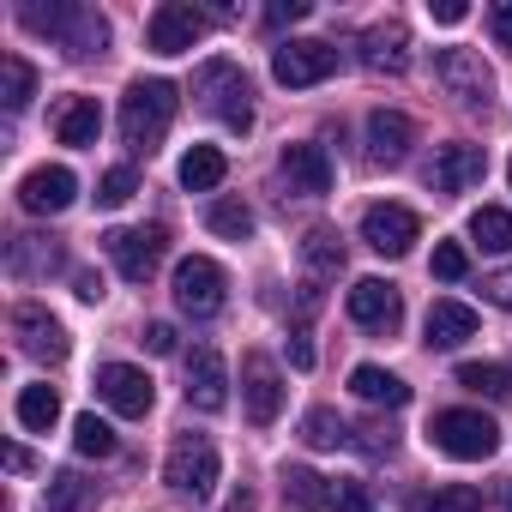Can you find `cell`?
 Here are the masks:
<instances>
[{
	"label": "cell",
	"instance_id": "1",
	"mask_svg": "<svg viewBox=\"0 0 512 512\" xmlns=\"http://www.w3.org/2000/svg\"><path fill=\"white\" fill-rule=\"evenodd\" d=\"M175 109H181V91L169 85V79H139L127 97H121V139L133 145V151H157L163 145V133H169V121H175Z\"/></svg>",
	"mask_w": 512,
	"mask_h": 512
},
{
	"label": "cell",
	"instance_id": "2",
	"mask_svg": "<svg viewBox=\"0 0 512 512\" xmlns=\"http://www.w3.org/2000/svg\"><path fill=\"white\" fill-rule=\"evenodd\" d=\"M25 31L55 37L67 55H103L109 49V19L97 7H25Z\"/></svg>",
	"mask_w": 512,
	"mask_h": 512
},
{
	"label": "cell",
	"instance_id": "3",
	"mask_svg": "<svg viewBox=\"0 0 512 512\" xmlns=\"http://www.w3.org/2000/svg\"><path fill=\"white\" fill-rule=\"evenodd\" d=\"M428 440H434V452H446V458H458V464H476V458H494L500 428H494L482 410H440V416L428 422Z\"/></svg>",
	"mask_w": 512,
	"mask_h": 512
},
{
	"label": "cell",
	"instance_id": "4",
	"mask_svg": "<svg viewBox=\"0 0 512 512\" xmlns=\"http://www.w3.org/2000/svg\"><path fill=\"white\" fill-rule=\"evenodd\" d=\"M103 253L115 260V272L127 284H151L157 266H163V253H169V229L163 223H145V229H109L103 235Z\"/></svg>",
	"mask_w": 512,
	"mask_h": 512
},
{
	"label": "cell",
	"instance_id": "5",
	"mask_svg": "<svg viewBox=\"0 0 512 512\" xmlns=\"http://www.w3.org/2000/svg\"><path fill=\"white\" fill-rule=\"evenodd\" d=\"M193 97H205V109L229 127V133H247L253 127V91H247V79H241V67H229V61H211V67H199V79H193Z\"/></svg>",
	"mask_w": 512,
	"mask_h": 512
},
{
	"label": "cell",
	"instance_id": "6",
	"mask_svg": "<svg viewBox=\"0 0 512 512\" xmlns=\"http://www.w3.org/2000/svg\"><path fill=\"white\" fill-rule=\"evenodd\" d=\"M163 482L175 494H187V500H205L217 488V446L205 434H181L169 446V458H163Z\"/></svg>",
	"mask_w": 512,
	"mask_h": 512
},
{
	"label": "cell",
	"instance_id": "7",
	"mask_svg": "<svg viewBox=\"0 0 512 512\" xmlns=\"http://www.w3.org/2000/svg\"><path fill=\"white\" fill-rule=\"evenodd\" d=\"M332 73H338V49H332V43L296 37V43H278V49H272V79H278V85H290V91L326 85Z\"/></svg>",
	"mask_w": 512,
	"mask_h": 512
},
{
	"label": "cell",
	"instance_id": "8",
	"mask_svg": "<svg viewBox=\"0 0 512 512\" xmlns=\"http://www.w3.org/2000/svg\"><path fill=\"white\" fill-rule=\"evenodd\" d=\"M223 296H229V278H223V266H217V260L193 253V260H181V266H175V308H181V314L211 320V314L223 308Z\"/></svg>",
	"mask_w": 512,
	"mask_h": 512
},
{
	"label": "cell",
	"instance_id": "9",
	"mask_svg": "<svg viewBox=\"0 0 512 512\" xmlns=\"http://www.w3.org/2000/svg\"><path fill=\"white\" fill-rule=\"evenodd\" d=\"M434 79H440L446 97H458L464 109H488V97H494V73H488V61H482L476 49H440V55H434Z\"/></svg>",
	"mask_w": 512,
	"mask_h": 512
},
{
	"label": "cell",
	"instance_id": "10",
	"mask_svg": "<svg viewBox=\"0 0 512 512\" xmlns=\"http://www.w3.org/2000/svg\"><path fill=\"white\" fill-rule=\"evenodd\" d=\"M241 404H247V422H253V428L278 422V410H284V374H278V362L260 356V350L241 356Z\"/></svg>",
	"mask_w": 512,
	"mask_h": 512
},
{
	"label": "cell",
	"instance_id": "11",
	"mask_svg": "<svg viewBox=\"0 0 512 512\" xmlns=\"http://www.w3.org/2000/svg\"><path fill=\"white\" fill-rule=\"evenodd\" d=\"M362 241L374 253H386V260H404V253L422 241V217L410 205H368L362 211Z\"/></svg>",
	"mask_w": 512,
	"mask_h": 512
},
{
	"label": "cell",
	"instance_id": "12",
	"mask_svg": "<svg viewBox=\"0 0 512 512\" xmlns=\"http://www.w3.org/2000/svg\"><path fill=\"white\" fill-rule=\"evenodd\" d=\"M97 398H103L115 416H151L157 386H151V374L133 368V362H103V368H97Z\"/></svg>",
	"mask_w": 512,
	"mask_h": 512
},
{
	"label": "cell",
	"instance_id": "13",
	"mask_svg": "<svg viewBox=\"0 0 512 512\" xmlns=\"http://www.w3.org/2000/svg\"><path fill=\"white\" fill-rule=\"evenodd\" d=\"M350 320L362 326V332H380V338H392L398 326H404V296L386 284V278H362V284H350Z\"/></svg>",
	"mask_w": 512,
	"mask_h": 512
},
{
	"label": "cell",
	"instance_id": "14",
	"mask_svg": "<svg viewBox=\"0 0 512 512\" xmlns=\"http://www.w3.org/2000/svg\"><path fill=\"white\" fill-rule=\"evenodd\" d=\"M199 37H205V13L187 7V0H163V7L151 13V25H145L151 55H187Z\"/></svg>",
	"mask_w": 512,
	"mask_h": 512
},
{
	"label": "cell",
	"instance_id": "15",
	"mask_svg": "<svg viewBox=\"0 0 512 512\" xmlns=\"http://www.w3.org/2000/svg\"><path fill=\"white\" fill-rule=\"evenodd\" d=\"M13 332H19V350L31 356V362H67V326L49 314V308H37V302H19L13 308Z\"/></svg>",
	"mask_w": 512,
	"mask_h": 512
},
{
	"label": "cell",
	"instance_id": "16",
	"mask_svg": "<svg viewBox=\"0 0 512 512\" xmlns=\"http://www.w3.org/2000/svg\"><path fill=\"white\" fill-rule=\"evenodd\" d=\"M362 67L386 73V79L410 73V31H404V19H380V25L362 31Z\"/></svg>",
	"mask_w": 512,
	"mask_h": 512
},
{
	"label": "cell",
	"instance_id": "17",
	"mask_svg": "<svg viewBox=\"0 0 512 512\" xmlns=\"http://www.w3.org/2000/svg\"><path fill=\"white\" fill-rule=\"evenodd\" d=\"M488 175V151L482 145H440L434 163H428V187L434 193H464Z\"/></svg>",
	"mask_w": 512,
	"mask_h": 512
},
{
	"label": "cell",
	"instance_id": "18",
	"mask_svg": "<svg viewBox=\"0 0 512 512\" xmlns=\"http://www.w3.org/2000/svg\"><path fill=\"white\" fill-rule=\"evenodd\" d=\"M73 193H79V181H73V169H61V163H43V169H31V175L19 181V205H25L31 217H55V211H67Z\"/></svg>",
	"mask_w": 512,
	"mask_h": 512
},
{
	"label": "cell",
	"instance_id": "19",
	"mask_svg": "<svg viewBox=\"0 0 512 512\" xmlns=\"http://www.w3.org/2000/svg\"><path fill=\"white\" fill-rule=\"evenodd\" d=\"M278 175H284V187H290V193H302V199L332 193V157H326L320 145H284Z\"/></svg>",
	"mask_w": 512,
	"mask_h": 512
},
{
	"label": "cell",
	"instance_id": "20",
	"mask_svg": "<svg viewBox=\"0 0 512 512\" xmlns=\"http://www.w3.org/2000/svg\"><path fill=\"white\" fill-rule=\"evenodd\" d=\"M187 404L205 410V416L229 404V368H223V356H217L211 344H199V350L187 356Z\"/></svg>",
	"mask_w": 512,
	"mask_h": 512
},
{
	"label": "cell",
	"instance_id": "21",
	"mask_svg": "<svg viewBox=\"0 0 512 512\" xmlns=\"http://www.w3.org/2000/svg\"><path fill=\"white\" fill-rule=\"evenodd\" d=\"M410 145H416L410 115H398V109H374L368 115V151H374V163H404Z\"/></svg>",
	"mask_w": 512,
	"mask_h": 512
},
{
	"label": "cell",
	"instance_id": "22",
	"mask_svg": "<svg viewBox=\"0 0 512 512\" xmlns=\"http://www.w3.org/2000/svg\"><path fill=\"white\" fill-rule=\"evenodd\" d=\"M97 133H103V109H97V97H67V103L55 109V139H61V145L85 151V145H97Z\"/></svg>",
	"mask_w": 512,
	"mask_h": 512
},
{
	"label": "cell",
	"instance_id": "23",
	"mask_svg": "<svg viewBox=\"0 0 512 512\" xmlns=\"http://www.w3.org/2000/svg\"><path fill=\"white\" fill-rule=\"evenodd\" d=\"M464 338H476V308L440 296V302L428 308V350H458Z\"/></svg>",
	"mask_w": 512,
	"mask_h": 512
},
{
	"label": "cell",
	"instance_id": "24",
	"mask_svg": "<svg viewBox=\"0 0 512 512\" xmlns=\"http://www.w3.org/2000/svg\"><path fill=\"white\" fill-rule=\"evenodd\" d=\"M302 272H308V284H332L338 272H344V241H338V229H308V241H302Z\"/></svg>",
	"mask_w": 512,
	"mask_h": 512
},
{
	"label": "cell",
	"instance_id": "25",
	"mask_svg": "<svg viewBox=\"0 0 512 512\" xmlns=\"http://www.w3.org/2000/svg\"><path fill=\"white\" fill-rule=\"evenodd\" d=\"M350 392H356L362 404H386V410H404V404H410V386H404L398 374H386V368H374V362H362V368H350Z\"/></svg>",
	"mask_w": 512,
	"mask_h": 512
},
{
	"label": "cell",
	"instance_id": "26",
	"mask_svg": "<svg viewBox=\"0 0 512 512\" xmlns=\"http://www.w3.org/2000/svg\"><path fill=\"white\" fill-rule=\"evenodd\" d=\"M223 175H229V157L217 145H193L181 157V187L187 193H211V187H223Z\"/></svg>",
	"mask_w": 512,
	"mask_h": 512
},
{
	"label": "cell",
	"instance_id": "27",
	"mask_svg": "<svg viewBox=\"0 0 512 512\" xmlns=\"http://www.w3.org/2000/svg\"><path fill=\"white\" fill-rule=\"evenodd\" d=\"M7 266H13L19 278L61 272V247H55V241H43V235H19V241H13V253H7Z\"/></svg>",
	"mask_w": 512,
	"mask_h": 512
},
{
	"label": "cell",
	"instance_id": "28",
	"mask_svg": "<svg viewBox=\"0 0 512 512\" xmlns=\"http://www.w3.org/2000/svg\"><path fill=\"white\" fill-rule=\"evenodd\" d=\"M284 500L302 506V512H320V506H332V488H326L320 470H308V464H284Z\"/></svg>",
	"mask_w": 512,
	"mask_h": 512
},
{
	"label": "cell",
	"instance_id": "29",
	"mask_svg": "<svg viewBox=\"0 0 512 512\" xmlns=\"http://www.w3.org/2000/svg\"><path fill=\"white\" fill-rule=\"evenodd\" d=\"M31 97H37V73H31V61H25V55H0V103L19 115Z\"/></svg>",
	"mask_w": 512,
	"mask_h": 512
},
{
	"label": "cell",
	"instance_id": "30",
	"mask_svg": "<svg viewBox=\"0 0 512 512\" xmlns=\"http://www.w3.org/2000/svg\"><path fill=\"white\" fill-rule=\"evenodd\" d=\"M19 422H25L31 434H49V428L61 422V392H55V386H25V392H19Z\"/></svg>",
	"mask_w": 512,
	"mask_h": 512
},
{
	"label": "cell",
	"instance_id": "31",
	"mask_svg": "<svg viewBox=\"0 0 512 512\" xmlns=\"http://www.w3.org/2000/svg\"><path fill=\"white\" fill-rule=\"evenodd\" d=\"M470 235H476V247H488V253H512V211L476 205V211H470Z\"/></svg>",
	"mask_w": 512,
	"mask_h": 512
},
{
	"label": "cell",
	"instance_id": "32",
	"mask_svg": "<svg viewBox=\"0 0 512 512\" xmlns=\"http://www.w3.org/2000/svg\"><path fill=\"white\" fill-rule=\"evenodd\" d=\"M97 506V482H85L79 470L49 476V512H91Z\"/></svg>",
	"mask_w": 512,
	"mask_h": 512
},
{
	"label": "cell",
	"instance_id": "33",
	"mask_svg": "<svg viewBox=\"0 0 512 512\" xmlns=\"http://www.w3.org/2000/svg\"><path fill=\"white\" fill-rule=\"evenodd\" d=\"M302 440H308L314 452H332V446H344V440H350V428H344V416H338V410H326V404H320V410H308V416H302Z\"/></svg>",
	"mask_w": 512,
	"mask_h": 512
},
{
	"label": "cell",
	"instance_id": "34",
	"mask_svg": "<svg viewBox=\"0 0 512 512\" xmlns=\"http://www.w3.org/2000/svg\"><path fill=\"white\" fill-rule=\"evenodd\" d=\"M205 223H211V235H223V241H247V235H253V211H247L241 199H217V205L205 211Z\"/></svg>",
	"mask_w": 512,
	"mask_h": 512
},
{
	"label": "cell",
	"instance_id": "35",
	"mask_svg": "<svg viewBox=\"0 0 512 512\" xmlns=\"http://www.w3.org/2000/svg\"><path fill=\"white\" fill-rule=\"evenodd\" d=\"M458 386L476 392V398H506V368L500 362H458Z\"/></svg>",
	"mask_w": 512,
	"mask_h": 512
},
{
	"label": "cell",
	"instance_id": "36",
	"mask_svg": "<svg viewBox=\"0 0 512 512\" xmlns=\"http://www.w3.org/2000/svg\"><path fill=\"white\" fill-rule=\"evenodd\" d=\"M73 446H79L85 458H109V452H115V428L97 422V416H79V422H73Z\"/></svg>",
	"mask_w": 512,
	"mask_h": 512
},
{
	"label": "cell",
	"instance_id": "37",
	"mask_svg": "<svg viewBox=\"0 0 512 512\" xmlns=\"http://www.w3.org/2000/svg\"><path fill=\"white\" fill-rule=\"evenodd\" d=\"M133 193H139V175H133L127 163H121V169H109V175L97 181V205H109V211H115V205H127Z\"/></svg>",
	"mask_w": 512,
	"mask_h": 512
},
{
	"label": "cell",
	"instance_id": "38",
	"mask_svg": "<svg viewBox=\"0 0 512 512\" xmlns=\"http://www.w3.org/2000/svg\"><path fill=\"white\" fill-rule=\"evenodd\" d=\"M422 512H482V494H476L470 482H452V488H440Z\"/></svg>",
	"mask_w": 512,
	"mask_h": 512
},
{
	"label": "cell",
	"instance_id": "39",
	"mask_svg": "<svg viewBox=\"0 0 512 512\" xmlns=\"http://www.w3.org/2000/svg\"><path fill=\"white\" fill-rule=\"evenodd\" d=\"M464 272H470V253H464L458 241H440V247H434V278H440V284H458Z\"/></svg>",
	"mask_w": 512,
	"mask_h": 512
},
{
	"label": "cell",
	"instance_id": "40",
	"mask_svg": "<svg viewBox=\"0 0 512 512\" xmlns=\"http://www.w3.org/2000/svg\"><path fill=\"white\" fill-rule=\"evenodd\" d=\"M356 446H362L368 458H392V452H398V434H392L386 422H362V428H356Z\"/></svg>",
	"mask_w": 512,
	"mask_h": 512
},
{
	"label": "cell",
	"instance_id": "41",
	"mask_svg": "<svg viewBox=\"0 0 512 512\" xmlns=\"http://www.w3.org/2000/svg\"><path fill=\"white\" fill-rule=\"evenodd\" d=\"M332 512H374V494L362 482H332Z\"/></svg>",
	"mask_w": 512,
	"mask_h": 512
},
{
	"label": "cell",
	"instance_id": "42",
	"mask_svg": "<svg viewBox=\"0 0 512 512\" xmlns=\"http://www.w3.org/2000/svg\"><path fill=\"white\" fill-rule=\"evenodd\" d=\"M482 296L512 314V266H506V272H488V278H482Z\"/></svg>",
	"mask_w": 512,
	"mask_h": 512
},
{
	"label": "cell",
	"instance_id": "43",
	"mask_svg": "<svg viewBox=\"0 0 512 512\" xmlns=\"http://www.w3.org/2000/svg\"><path fill=\"white\" fill-rule=\"evenodd\" d=\"M488 31H494L500 49H512V0H494L488 7Z\"/></svg>",
	"mask_w": 512,
	"mask_h": 512
},
{
	"label": "cell",
	"instance_id": "44",
	"mask_svg": "<svg viewBox=\"0 0 512 512\" xmlns=\"http://www.w3.org/2000/svg\"><path fill=\"white\" fill-rule=\"evenodd\" d=\"M296 19H308V0H278V7H266V25H272V31H284V25H296Z\"/></svg>",
	"mask_w": 512,
	"mask_h": 512
},
{
	"label": "cell",
	"instance_id": "45",
	"mask_svg": "<svg viewBox=\"0 0 512 512\" xmlns=\"http://www.w3.org/2000/svg\"><path fill=\"white\" fill-rule=\"evenodd\" d=\"M145 350H151V356H169V350H175V326L151 320V326H145Z\"/></svg>",
	"mask_w": 512,
	"mask_h": 512
},
{
	"label": "cell",
	"instance_id": "46",
	"mask_svg": "<svg viewBox=\"0 0 512 512\" xmlns=\"http://www.w3.org/2000/svg\"><path fill=\"white\" fill-rule=\"evenodd\" d=\"M428 13H434L440 25H464V13H470V7H464V0H428Z\"/></svg>",
	"mask_w": 512,
	"mask_h": 512
},
{
	"label": "cell",
	"instance_id": "47",
	"mask_svg": "<svg viewBox=\"0 0 512 512\" xmlns=\"http://www.w3.org/2000/svg\"><path fill=\"white\" fill-rule=\"evenodd\" d=\"M290 362H296V368H314V344H308V326H296V332H290Z\"/></svg>",
	"mask_w": 512,
	"mask_h": 512
},
{
	"label": "cell",
	"instance_id": "48",
	"mask_svg": "<svg viewBox=\"0 0 512 512\" xmlns=\"http://www.w3.org/2000/svg\"><path fill=\"white\" fill-rule=\"evenodd\" d=\"M73 290H79V302H103V278L97 272H73Z\"/></svg>",
	"mask_w": 512,
	"mask_h": 512
},
{
	"label": "cell",
	"instance_id": "49",
	"mask_svg": "<svg viewBox=\"0 0 512 512\" xmlns=\"http://www.w3.org/2000/svg\"><path fill=\"white\" fill-rule=\"evenodd\" d=\"M223 512H253V488H235V494H229V506H223Z\"/></svg>",
	"mask_w": 512,
	"mask_h": 512
},
{
	"label": "cell",
	"instance_id": "50",
	"mask_svg": "<svg viewBox=\"0 0 512 512\" xmlns=\"http://www.w3.org/2000/svg\"><path fill=\"white\" fill-rule=\"evenodd\" d=\"M7 470H31V452L25 446H7Z\"/></svg>",
	"mask_w": 512,
	"mask_h": 512
},
{
	"label": "cell",
	"instance_id": "51",
	"mask_svg": "<svg viewBox=\"0 0 512 512\" xmlns=\"http://www.w3.org/2000/svg\"><path fill=\"white\" fill-rule=\"evenodd\" d=\"M506 506H512V494H506Z\"/></svg>",
	"mask_w": 512,
	"mask_h": 512
},
{
	"label": "cell",
	"instance_id": "52",
	"mask_svg": "<svg viewBox=\"0 0 512 512\" xmlns=\"http://www.w3.org/2000/svg\"><path fill=\"white\" fill-rule=\"evenodd\" d=\"M506 175H512V163H506Z\"/></svg>",
	"mask_w": 512,
	"mask_h": 512
}]
</instances>
